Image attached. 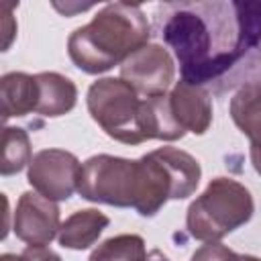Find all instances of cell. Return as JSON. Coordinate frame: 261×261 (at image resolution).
Segmentation results:
<instances>
[{
  "label": "cell",
  "mask_w": 261,
  "mask_h": 261,
  "mask_svg": "<svg viewBox=\"0 0 261 261\" xmlns=\"http://www.w3.org/2000/svg\"><path fill=\"white\" fill-rule=\"evenodd\" d=\"M22 253L29 257V261H61V257L47 247H31L29 245Z\"/></svg>",
  "instance_id": "cell-18"
},
{
  "label": "cell",
  "mask_w": 261,
  "mask_h": 261,
  "mask_svg": "<svg viewBox=\"0 0 261 261\" xmlns=\"http://www.w3.org/2000/svg\"><path fill=\"white\" fill-rule=\"evenodd\" d=\"M190 261H241V255L228 249L226 245L214 241V243H204Z\"/></svg>",
  "instance_id": "cell-17"
},
{
  "label": "cell",
  "mask_w": 261,
  "mask_h": 261,
  "mask_svg": "<svg viewBox=\"0 0 261 261\" xmlns=\"http://www.w3.org/2000/svg\"><path fill=\"white\" fill-rule=\"evenodd\" d=\"M108 224H110V218L96 208L77 210L71 216H67L65 222H61V228L57 234L59 245L71 251H84L98 241V237L104 232Z\"/></svg>",
  "instance_id": "cell-12"
},
{
  "label": "cell",
  "mask_w": 261,
  "mask_h": 261,
  "mask_svg": "<svg viewBox=\"0 0 261 261\" xmlns=\"http://www.w3.org/2000/svg\"><path fill=\"white\" fill-rule=\"evenodd\" d=\"M255 212L251 192L232 177H214L188 206L186 228L204 243H214L247 224Z\"/></svg>",
  "instance_id": "cell-3"
},
{
  "label": "cell",
  "mask_w": 261,
  "mask_h": 261,
  "mask_svg": "<svg viewBox=\"0 0 261 261\" xmlns=\"http://www.w3.org/2000/svg\"><path fill=\"white\" fill-rule=\"evenodd\" d=\"M37 80V114L57 118L73 110L77 102V88L75 84L57 73V71H41L35 75Z\"/></svg>",
  "instance_id": "cell-11"
},
{
  "label": "cell",
  "mask_w": 261,
  "mask_h": 261,
  "mask_svg": "<svg viewBox=\"0 0 261 261\" xmlns=\"http://www.w3.org/2000/svg\"><path fill=\"white\" fill-rule=\"evenodd\" d=\"M80 173L82 163L73 153L65 149H43L33 155L27 179L47 200L61 202L69 200L77 190Z\"/></svg>",
  "instance_id": "cell-7"
},
{
  "label": "cell",
  "mask_w": 261,
  "mask_h": 261,
  "mask_svg": "<svg viewBox=\"0 0 261 261\" xmlns=\"http://www.w3.org/2000/svg\"><path fill=\"white\" fill-rule=\"evenodd\" d=\"M37 80L35 75L22 71L4 73L0 80V100H2V120L12 116H27L37 110Z\"/></svg>",
  "instance_id": "cell-13"
},
{
  "label": "cell",
  "mask_w": 261,
  "mask_h": 261,
  "mask_svg": "<svg viewBox=\"0 0 261 261\" xmlns=\"http://www.w3.org/2000/svg\"><path fill=\"white\" fill-rule=\"evenodd\" d=\"M230 118L237 128L251 141V147H261V84H245L230 98Z\"/></svg>",
  "instance_id": "cell-14"
},
{
  "label": "cell",
  "mask_w": 261,
  "mask_h": 261,
  "mask_svg": "<svg viewBox=\"0 0 261 261\" xmlns=\"http://www.w3.org/2000/svg\"><path fill=\"white\" fill-rule=\"evenodd\" d=\"M169 96V108L175 122L194 135H204L212 124V98L204 86L179 80Z\"/></svg>",
  "instance_id": "cell-10"
},
{
  "label": "cell",
  "mask_w": 261,
  "mask_h": 261,
  "mask_svg": "<svg viewBox=\"0 0 261 261\" xmlns=\"http://www.w3.org/2000/svg\"><path fill=\"white\" fill-rule=\"evenodd\" d=\"M241 261H261V259L253 257V255H241Z\"/></svg>",
  "instance_id": "cell-23"
},
{
  "label": "cell",
  "mask_w": 261,
  "mask_h": 261,
  "mask_svg": "<svg viewBox=\"0 0 261 261\" xmlns=\"http://www.w3.org/2000/svg\"><path fill=\"white\" fill-rule=\"evenodd\" d=\"M173 75L175 63L169 51L161 45H145L120 65V80L145 98L165 96L173 84Z\"/></svg>",
  "instance_id": "cell-8"
},
{
  "label": "cell",
  "mask_w": 261,
  "mask_h": 261,
  "mask_svg": "<svg viewBox=\"0 0 261 261\" xmlns=\"http://www.w3.org/2000/svg\"><path fill=\"white\" fill-rule=\"evenodd\" d=\"M149 37L151 27L141 6L110 2L88 24L69 35L67 53L77 69L96 75L122 65L133 53L149 45Z\"/></svg>",
  "instance_id": "cell-2"
},
{
  "label": "cell",
  "mask_w": 261,
  "mask_h": 261,
  "mask_svg": "<svg viewBox=\"0 0 261 261\" xmlns=\"http://www.w3.org/2000/svg\"><path fill=\"white\" fill-rule=\"evenodd\" d=\"M59 206L53 200H47L39 192H24L18 198L12 222L16 239L31 247H45L59 234Z\"/></svg>",
  "instance_id": "cell-9"
},
{
  "label": "cell",
  "mask_w": 261,
  "mask_h": 261,
  "mask_svg": "<svg viewBox=\"0 0 261 261\" xmlns=\"http://www.w3.org/2000/svg\"><path fill=\"white\" fill-rule=\"evenodd\" d=\"M163 41L173 49L181 80L204 86L218 80L261 43V2L173 4Z\"/></svg>",
  "instance_id": "cell-1"
},
{
  "label": "cell",
  "mask_w": 261,
  "mask_h": 261,
  "mask_svg": "<svg viewBox=\"0 0 261 261\" xmlns=\"http://www.w3.org/2000/svg\"><path fill=\"white\" fill-rule=\"evenodd\" d=\"M77 194L96 204L116 208H139L143 196V173L139 159L94 155L84 161Z\"/></svg>",
  "instance_id": "cell-5"
},
{
  "label": "cell",
  "mask_w": 261,
  "mask_h": 261,
  "mask_svg": "<svg viewBox=\"0 0 261 261\" xmlns=\"http://www.w3.org/2000/svg\"><path fill=\"white\" fill-rule=\"evenodd\" d=\"M0 261H29V257H27L24 253H20V255H14V253H4V255L0 257Z\"/></svg>",
  "instance_id": "cell-21"
},
{
  "label": "cell",
  "mask_w": 261,
  "mask_h": 261,
  "mask_svg": "<svg viewBox=\"0 0 261 261\" xmlns=\"http://www.w3.org/2000/svg\"><path fill=\"white\" fill-rule=\"evenodd\" d=\"M12 8V4H8V2H4L2 4V10H4V22H2V31H4V51L10 47V43H12V39H14V33H16V27H12V16H10V10Z\"/></svg>",
  "instance_id": "cell-19"
},
{
  "label": "cell",
  "mask_w": 261,
  "mask_h": 261,
  "mask_svg": "<svg viewBox=\"0 0 261 261\" xmlns=\"http://www.w3.org/2000/svg\"><path fill=\"white\" fill-rule=\"evenodd\" d=\"M147 247L139 234H116L100 243L88 261H145Z\"/></svg>",
  "instance_id": "cell-16"
},
{
  "label": "cell",
  "mask_w": 261,
  "mask_h": 261,
  "mask_svg": "<svg viewBox=\"0 0 261 261\" xmlns=\"http://www.w3.org/2000/svg\"><path fill=\"white\" fill-rule=\"evenodd\" d=\"M88 112L94 122L114 141L124 145L145 143L141 135L143 100L120 77H102L88 88Z\"/></svg>",
  "instance_id": "cell-6"
},
{
  "label": "cell",
  "mask_w": 261,
  "mask_h": 261,
  "mask_svg": "<svg viewBox=\"0 0 261 261\" xmlns=\"http://www.w3.org/2000/svg\"><path fill=\"white\" fill-rule=\"evenodd\" d=\"M143 198L137 208L141 216H155L167 200L192 196L200 184L202 167L196 157L177 147H159L141 159Z\"/></svg>",
  "instance_id": "cell-4"
},
{
  "label": "cell",
  "mask_w": 261,
  "mask_h": 261,
  "mask_svg": "<svg viewBox=\"0 0 261 261\" xmlns=\"http://www.w3.org/2000/svg\"><path fill=\"white\" fill-rule=\"evenodd\" d=\"M249 155H251V163H253L255 171L261 175V147H251Z\"/></svg>",
  "instance_id": "cell-20"
},
{
  "label": "cell",
  "mask_w": 261,
  "mask_h": 261,
  "mask_svg": "<svg viewBox=\"0 0 261 261\" xmlns=\"http://www.w3.org/2000/svg\"><path fill=\"white\" fill-rule=\"evenodd\" d=\"M33 159L31 155V141L24 128L18 126H4L2 130V161H0V173L2 175H14L24 165H29Z\"/></svg>",
  "instance_id": "cell-15"
},
{
  "label": "cell",
  "mask_w": 261,
  "mask_h": 261,
  "mask_svg": "<svg viewBox=\"0 0 261 261\" xmlns=\"http://www.w3.org/2000/svg\"><path fill=\"white\" fill-rule=\"evenodd\" d=\"M145 261H169V259H167L161 251H157V249H155V251H151V253L147 255V259H145Z\"/></svg>",
  "instance_id": "cell-22"
}]
</instances>
